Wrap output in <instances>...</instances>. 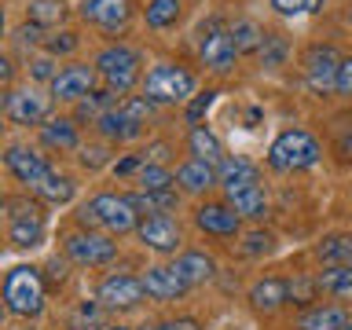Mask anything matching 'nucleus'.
<instances>
[{
    "instance_id": "obj_1",
    "label": "nucleus",
    "mask_w": 352,
    "mask_h": 330,
    "mask_svg": "<svg viewBox=\"0 0 352 330\" xmlns=\"http://www.w3.org/2000/svg\"><path fill=\"white\" fill-rule=\"evenodd\" d=\"M4 308L19 319H37L48 305V286H44V275L41 268L33 264H15L8 275H4Z\"/></svg>"
},
{
    "instance_id": "obj_2",
    "label": "nucleus",
    "mask_w": 352,
    "mask_h": 330,
    "mask_svg": "<svg viewBox=\"0 0 352 330\" xmlns=\"http://www.w3.org/2000/svg\"><path fill=\"white\" fill-rule=\"evenodd\" d=\"M140 213L132 209L129 195H92L88 202L77 209V224L81 228H103L107 235H125V231H136Z\"/></svg>"
},
{
    "instance_id": "obj_3",
    "label": "nucleus",
    "mask_w": 352,
    "mask_h": 330,
    "mask_svg": "<svg viewBox=\"0 0 352 330\" xmlns=\"http://www.w3.org/2000/svg\"><path fill=\"white\" fill-rule=\"evenodd\" d=\"M195 92V74L187 66L176 63H158L147 70V81H143V99L154 107H169V103H184Z\"/></svg>"
},
{
    "instance_id": "obj_4",
    "label": "nucleus",
    "mask_w": 352,
    "mask_h": 330,
    "mask_svg": "<svg viewBox=\"0 0 352 330\" xmlns=\"http://www.w3.org/2000/svg\"><path fill=\"white\" fill-rule=\"evenodd\" d=\"M319 162V143L305 129H286L268 147V165L275 173H301Z\"/></svg>"
},
{
    "instance_id": "obj_5",
    "label": "nucleus",
    "mask_w": 352,
    "mask_h": 330,
    "mask_svg": "<svg viewBox=\"0 0 352 330\" xmlns=\"http://www.w3.org/2000/svg\"><path fill=\"white\" fill-rule=\"evenodd\" d=\"M140 52L136 48H129V44H110V48H103L96 55V74L107 81L110 92H118V96H125L132 85L140 81Z\"/></svg>"
},
{
    "instance_id": "obj_6",
    "label": "nucleus",
    "mask_w": 352,
    "mask_h": 330,
    "mask_svg": "<svg viewBox=\"0 0 352 330\" xmlns=\"http://www.w3.org/2000/svg\"><path fill=\"white\" fill-rule=\"evenodd\" d=\"M63 253L66 261L81 264V268H99V264H110L118 257V242L107 235V231H74V235L63 239Z\"/></svg>"
},
{
    "instance_id": "obj_7",
    "label": "nucleus",
    "mask_w": 352,
    "mask_h": 330,
    "mask_svg": "<svg viewBox=\"0 0 352 330\" xmlns=\"http://www.w3.org/2000/svg\"><path fill=\"white\" fill-rule=\"evenodd\" d=\"M11 209V228H8V239H11V246L15 250H37L44 235H48V224H44V213H41V206H26L19 198V202H4Z\"/></svg>"
},
{
    "instance_id": "obj_8",
    "label": "nucleus",
    "mask_w": 352,
    "mask_h": 330,
    "mask_svg": "<svg viewBox=\"0 0 352 330\" xmlns=\"http://www.w3.org/2000/svg\"><path fill=\"white\" fill-rule=\"evenodd\" d=\"M143 283L136 279V275H129V272H114V275H107L103 283H99V290H96V301L107 308V312H129V308H140L143 305Z\"/></svg>"
},
{
    "instance_id": "obj_9",
    "label": "nucleus",
    "mask_w": 352,
    "mask_h": 330,
    "mask_svg": "<svg viewBox=\"0 0 352 330\" xmlns=\"http://www.w3.org/2000/svg\"><path fill=\"white\" fill-rule=\"evenodd\" d=\"M4 169L30 191L33 184H41L44 176L52 173V165H48V158H44L41 151L26 147V143H11V147L4 151Z\"/></svg>"
},
{
    "instance_id": "obj_10",
    "label": "nucleus",
    "mask_w": 352,
    "mask_h": 330,
    "mask_svg": "<svg viewBox=\"0 0 352 330\" xmlns=\"http://www.w3.org/2000/svg\"><path fill=\"white\" fill-rule=\"evenodd\" d=\"M88 92H96V66L70 63L52 77V99H59V103H77Z\"/></svg>"
},
{
    "instance_id": "obj_11",
    "label": "nucleus",
    "mask_w": 352,
    "mask_h": 330,
    "mask_svg": "<svg viewBox=\"0 0 352 330\" xmlns=\"http://www.w3.org/2000/svg\"><path fill=\"white\" fill-rule=\"evenodd\" d=\"M338 66H341V59L330 44H312V48L305 52V77L316 92L338 88Z\"/></svg>"
},
{
    "instance_id": "obj_12",
    "label": "nucleus",
    "mask_w": 352,
    "mask_h": 330,
    "mask_svg": "<svg viewBox=\"0 0 352 330\" xmlns=\"http://www.w3.org/2000/svg\"><path fill=\"white\" fill-rule=\"evenodd\" d=\"M198 55H202V63L209 70L217 74H228L231 66H235V44H231V33L220 30L217 22H209V30H202V44H198Z\"/></svg>"
},
{
    "instance_id": "obj_13",
    "label": "nucleus",
    "mask_w": 352,
    "mask_h": 330,
    "mask_svg": "<svg viewBox=\"0 0 352 330\" xmlns=\"http://www.w3.org/2000/svg\"><path fill=\"white\" fill-rule=\"evenodd\" d=\"M81 19L99 26L103 33H118V30H125L129 19H132V0H85Z\"/></svg>"
},
{
    "instance_id": "obj_14",
    "label": "nucleus",
    "mask_w": 352,
    "mask_h": 330,
    "mask_svg": "<svg viewBox=\"0 0 352 330\" xmlns=\"http://www.w3.org/2000/svg\"><path fill=\"white\" fill-rule=\"evenodd\" d=\"M48 110H52V96H44L41 88H30V85L11 92L8 99V118L15 125H41L48 118Z\"/></svg>"
},
{
    "instance_id": "obj_15",
    "label": "nucleus",
    "mask_w": 352,
    "mask_h": 330,
    "mask_svg": "<svg viewBox=\"0 0 352 330\" xmlns=\"http://www.w3.org/2000/svg\"><path fill=\"white\" fill-rule=\"evenodd\" d=\"M136 235L154 253H176L180 250V228L173 217H143L136 224Z\"/></svg>"
},
{
    "instance_id": "obj_16",
    "label": "nucleus",
    "mask_w": 352,
    "mask_h": 330,
    "mask_svg": "<svg viewBox=\"0 0 352 330\" xmlns=\"http://www.w3.org/2000/svg\"><path fill=\"white\" fill-rule=\"evenodd\" d=\"M140 283H143V294L154 297V301H176V297H184L191 290V286H187L173 268H165V264H151V268L140 275Z\"/></svg>"
},
{
    "instance_id": "obj_17",
    "label": "nucleus",
    "mask_w": 352,
    "mask_h": 330,
    "mask_svg": "<svg viewBox=\"0 0 352 330\" xmlns=\"http://www.w3.org/2000/svg\"><path fill=\"white\" fill-rule=\"evenodd\" d=\"M195 224H198V231H206V235H224V239L239 235V213L231 206H220V202L198 206Z\"/></svg>"
},
{
    "instance_id": "obj_18",
    "label": "nucleus",
    "mask_w": 352,
    "mask_h": 330,
    "mask_svg": "<svg viewBox=\"0 0 352 330\" xmlns=\"http://www.w3.org/2000/svg\"><path fill=\"white\" fill-rule=\"evenodd\" d=\"M228 206L239 213V220H264L268 217V195L261 184H242V187H228Z\"/></svg>"
},
{
    "instance_id": "obj_19",
    "label": "nucleus",
    "mask_w": 352,
    "mask_h": 330,
    "mask_svg": "<svg viewBox=\"0 0 352 330\" xmlns=\"http://www.w3.org/2000/svg\"><path fill=\"white\" fill-rule=\"evenodd\" d=\"M173 272L180 275L187 286H198V283H206V279H213V275H217V261L209 257V253H202V250H187V253L176 257Z\"/></svg>"
},
{
    "instance_id": "obj_20",
    "label": "nucleus",
    "mask_w": 352,
    "mask_h": 330,
    "mask_svg": "<svg viewBox=\"0 0 352 330\" xmlns=\"http://www.w3.org/2000/svg\"><path fill=\"white\" fill-rule=\"evenodd\" d=\"M176 184L184 187V191H191V195H202V191H209V187L217 184V169L213 165H206V162H184L180 169H176V176H173Z\"/></svg>"
},
{
    "instance_id": "obj_21",
    "label": "nucleus",
    "mask_w": 352,
    "mask_h": 330,
    "mask_svg": "<svg viewBox=\"0 0 352 330\" xmlns=\"http://www.w3.org/2000/svg\"><path fill=\"white\" fill-rule=\"evenodd\" d=\"M96 129L103 132L107 140H132V136H140V121H132L121 107L103 110V114L96 118Z\"/></svg>"
},
{
    "instance_id": "obj_22",
    "label": "nucleus",
    "mask_w": 352,
    "mask_h": 330,
    "mask_svg": "<svg viewBox=\"0 0 352 330\" xmlns=\"http://www.w3.org/2000/svg\"><path fill=\"white\" fill-rule=\"evenodd\" d=\"M345 327H349V316H345V308H338V305L308 308V312L297 319V330H345Z\"/></svg>"
},
{
    "instance_id": "obj_23",
    "label": "nucleus",
    "mask_w": 352,
    "mask_h": 330,
    "mask_svg": "<svg viewBox=\"0 0 352 330\" xmlns=\"http://www.w3.org/2000/svg\"><path fill=\"white\" fill-rule=\"evenodd\" d=\"M41 143L44 147H52V151H74L77 143V125H74V118H52L48 125H41Z\"/></svg>"
},
{
    "instance_id": "obj_24",
    "label": "nucleus",
    "mask_w": 352,
    "mask_h": 330,
    "mask_svg": "<svg viewBox=\"0 0 352 330\" xmlns=\"http://www.w3.org/2000/svg\"><path fill=\"white\" fill-rule=\"evenodd\" d=\"M217 184H224V191L228 187H242V184H261V169L246 158H224L217 169Z\"/></svg>"
},
{
    "instance_id": "obj_25",
    "label": "nucleus",
    "mask_w": 352,
    "mask_h": 330,
    "mask_svg": "<svg viewBox=\"0 0 352 330\" xmlns=\"http://www.w3.org/2000/svg\"><path fill=\"white\" fill-rule=\"evenodd\" d=\"M319 290L338 297V301H352V268L349 264H327V272L316 275Z\"/></svg>"
},
{
    "instance_id": "obj_26",
    "label": "nucleus",
    "mask_w": 352,
    "mask_h": 330,
    "mask_svg": "<svg viewBox=\"0 0 352 330\" xmlns=\"http://www.w3.org/2000/svg\"><path fill=\"white\" fill-rule=\"evenodd\" d=\"M30 191L37 195L41 202L63 206V202H70V198H74V191H77V187H74V180H70V176H63V173H55V169H52V173L44 176L41 184H33Z\"/></svg>"
},
{
    "instance_id": "obj_27",
    "label": "nucleus",
    "mask_w": 352,
    "mask_h": 330,
    "mask_svg": "<svg viewBox=\"0 0 352 330\" xmlns=\"http://www.w3.org/2000/svg\"><path fill=\"white\" fill-rule=\"evenodd\" d=\"M187 147H191V154H195L198 162H206V165H220V162H224V147H220V140L206 125H195L191 129Z\"/></svg>"
},
{
    "instance_id": "obj_28",
    "label": "nucleus",
    "mask_w": 352,
    "mask_h": 330,
    "mask_svg": "<svg viewBox=\"0 0 352 330\" xmlns=\"http://www.w3.org/2000/svg\"><path fill=\"white\" fill-rule=\"evenodd\" d=\"M129 202L143 217H169L176 209V195L173 191H140V195H129Z\"/></svg>"
},
{
    "instance_id": "obj_29",
    "label": "nucleus",
    "mask_w": 352,
    "mask_h": 330,
    "mask_svg": "<svg viewBox=\"0 0 352 330\" xmlns=\"http://www.w3.org/2000/svg\"><path fill=\"white\" fill-rule=\"evenodd\" d=\"M250 301H253V308H261V312H275V308L286 301V283L283 279H261V283H253Z\"/></svg>"
},
{
    "instance_id": "obj_30",
    "label": "nucleus",
    "mask_w": 352,
    "mask_h": 330,
    "mask_svg": "<svg viewBox=\"0 0 352 330\" xmlns=\"http://www.w3.org/2000/svg\"><path fill=\"white\" fill-rule=\"evenodd\" d=\"M180 0H147V8H143V19H147L151 30H169L176 26V19H180Z\"/></svg>"
},
{
    "instance_id": "obj_31",
    "label": "nucleus",
    "mask_w": 352,
    "mask_h": 330,
    "mask_svg": "<svg viewBox=\"0 0 352 330\" xmlns=\"http://www.w3.org/2000/svg\"><path fill=\"white\" fill-rule=\"evenodd\" d=\"M63 19H66L63 0H30V8H26V22H33V26H41V30L59 26Z\"/></svg>"
},
{
    "instance_id": "obj_32",
    "label": "nucleus",
    "mask_w": 352,
    "mask_h": 330,
    "mask_svg": "<svg viewBox=\"0 0 352 330\" xmlns=\"http://www.w3.org/2000/svg\"><path fill=\"white\" fill-rule=\"evenodd\" d=\"M316 253L323 264H349L352 268V235H330L319 242Z\"/></svg>"
},
{
    "instance_id": "obj_33",
    "label": "nucleus",
    "mask_w": 352,
    "mask_h": 330,
    "mask_svg": "<svg viewBox=\"0 0 352 330\" xmlns=\"http://www.w3.org/2000/svg\"><path fill=\"white\" fill-rule=\"evenodd\" d=\"M103 316L107 308L99 301H81L70 316V330H103Z\"/></svg>"
},
{
    "instance_id": "obj_34",
    "label": "nucleus",
    "mask_w": 352,
    "mask_h": 330,
    "mask_svg": "<svg viewBox=\"0 0 352 330\" xmlns=\"http://www.w3.org/2000/svg\"><path fill=\"white\" fill-rule=\"evenodd\" d=\"M136 176H140V187H143V191H169V184H176L173 173L165 169V165H158V162H143Z\"/></svg>"
},
{
    "instance_id": "obj_35",
    "label": "nucleus",
    "mask_w": 352,
    "mask_h": 330,
    "mask_svg": "<svg viewBox=\"0 0 352 330\" xmlns=\"http://www.w3.org/2000/svg\"><path fill=\"white\" fill-rule=\"evenodd\" d=\"M231 33V44H235V52H257L261 48V41H264V33H261V26L257 22H235V26L228 30Z\"/></svg>"
},
{
    "instance_id": "obj_36",
    "label": "nucleus",
    "mask_w": 352,
    "mask_h": 330,
    "mask_svg": "<svg viewBox=\"0 0 352 330\" xmlns=\"http://www.w3.org/2000/svg\"><path fill=\"white\" fill-rule=\"evenodd\" d=\"M316 290H319L316 279H305V275H297V279L286 283V301H294V305H312V301H316Z\"/></svg>"
},
{
    "instance_id": "obj_37",
    "label": "nucleus",
    "mask_w": 352,
    "mask_h": 330,
    "mask_svg": "<svg viewBox=\"0 0 352 330\" xmlns=\"http://www.w3.org/2000/svg\"><path fill=\"white\" fill-rule=\"evenodd\" d=\"M77 44H81V41H77V33L59 30V33H52V37H44V52L59 59V55H70V52L77 48Z\"/></svg>"
},
{
    "instance_id": "obj_38",
    "label": "nucleus",
    "mask_w": 352,
    "mask_h": 330,
    "mask_svg": "<svg viewBox=\"0 0 352 330\" xmlns=\"http://www.w3.org/2000/svg\"><path fill=\"white\" fill-rule=\"evenodd\" d=\"M261 59H264V66H279L283 59H286V41L283 37H275V33H264V41H261Z\"/></svg>"
},
{
    "instance_id": "obj_39",
    "label": "nucleus",
    "mask_w": 352,
    "mask_h": 330,
    "mask_svg": "<svg viewBox=\"0 0 352 330\" xmlns=\"http://www.w3.org/2000/svg\"><path fill=\"white\" fill-rule=\"evenodd\" d=\"M55 74H59V59H55V55L44 52V55H33V59H30V77H33V81H48L52 85Z\"/></svg>"
},
{
    "instance_id": "obj_40",
    "label": "nucleus",
    "mask_w": 352,
    "mask_h": 330,
    "mask_svg": "<svg viewBox=\"0 0 352 330\" xmlns=\"http://www.w3.org/2000/svg\"><path fill=\"white\" fill-rule=\"evenodd\" d=\"M272 8L279 15H312V11L323 8V0H272Z\"/></svg>"
},
{
    "instance_id": "obj_41",
    "label": "nucleus",
    "mask_w": 352,
    "mask_h": 330,
    "mask_svg": "<svg viewBox=\"0 0 352 330\" xmlns=\"http://www.w3.org/2000/svg\"><path fill=\"white\" fill-rule=\"evenodd\" d=\"M66 275H70V261L66 257H52L44 264V286H63Z\"/></svg>"
},
{
    "instance_id": "obj_42",
    "label": "nucleus",
    "mask_w": 352,
    "mask_h": 330,
    "mask_svg": "<svg viewBox=\"0 0 352 330\" xmlns=\"http://www.w3.org/2000/svg\"><path fill=\"white\" fill-rule=\"evenodd\" d=\"M272 246H275V239L268 235V231H253V235L246 239V246H242V250H246L250 257H257V253H268Z\"/></svg>"
},
{
    "instance_id": "obj_43",
    "label": "nucleus",
    "mask_w": 352,
    "mask_h": 330,
    "mask_svg": "<svg viewBox=\"0 0 352 330\" xmlns=\"http://www.w3.org/2000/svg\"><path fill=\"white\" fill-rule=\"evenodd\" d=\"M213 96H217V92H202L198 99H191V107H187V121H191V125H198V118H202L206 110L213 107Z\"/></svg>"
},
{
    "instance_id": "obj_44",
    "label": "nucleus",
    "mask_w": 352,
    "mask_h": 330,
    "mask_svg": "<svg viewBox=\"0 0 352 330\" xmlns=\"http://www.w3.org/2000/svg\"><path fill=\"white\" fill-rule=\"evenodd\" d=\"M338 92L352 99V55L341 59V66H338Z\"/></svg>"
},
{
    "instance_id": "obj_45",
    "label": "nucleus",
    "mask_w": 352,
    "mask_h": 330,
    "mask_svg": "<svg viewBox=\"0 0 352 330\" xmlns=\"http://www.w3.org/2000/svg\"><path fill=\"white\" fill-rule=\"evenodd\" d=\"M107 147H81V165L85 169H99V165L107 162Z\"/></svg>"
},
{
    "instance_id": "obj_46",
    "label": "nucleus",
    "mask_w": 352,
    "mask_h": 330,
    "mask_svg": "<svg viewBox=\"0 0 352 330\" xmlns=\"http://www.w3.org/2000/svg\"><path fill=\"white\" fill-rule=\"evenodd\" d=\"M15 41H19V44H44V30L33 26V22H26V26L15 30Z\"/></svg>"
},
{
    "instance_id": "obj_47",
    "label": "nucleus",
    "mask_w": 352,
    "mask_h": 330,
    "mask_svg": "<svg viewBox=\"0 0 352 330\" xmlns=\"http://www.w3.org/2000/svg\"><path fill=\"white\" fill-rule=\"evenodd\" d=\"M140 330H198V323L195 319H165V323H143Z\"/></svg>"
},
{
    "instance_id": "obj_48",
    "label": "nucleus",
    "mask_w": 352,
    "mask_h": 330,
    "mask_svg": "<svg viewBox=\"0 0 352 330\" xmlns=\"http://www.w3.org/2000/svg\"><path fill=\"white\" fill-rule=\"evenodd\" d=\"M140 165H143V158H136V154H129V158L114 162L110 169H114V176H132V173H140Z\"/></svg>"
},
{
    "instance_id": "obj_49",
    "label": "nucleus",
    "mask_w": 352,
    "mask_h": 330,
    "mask_svg": "<svg viewBox=\"0 0 352 330\" xmlns=\"http://www.w3.org/2000/svg\"><path fill=\"white\" fill-rule=\"evenodd\" d=\"M11 77H15V63H11L8 52H0V85H8Z\"/></svg>"
},
{
    "instance_id": "obj_50",
    "label": "nucleus",
    "mask_w": 352,
    "mask_h": 330,
    "mask_svg": "<svg viewBox=\"0 0 352 330\" xmlns=\"http://www.w3.org/2000/svg\"><path fill=\"white\" fill-rule=\"evenodd\" d=\"M8 99H11V92H4V85H0V110H8Z\"/></svg>"
},
{
    "instance_id": "obj_51",
    "label": "nucleus",
    "mask_w": 352,
    "mask_h": 330,
    "mask_svg": "<svg viewBox=\"0 0 352 330\" xmlns=\"http://www.w3.org/2000/svg\"><path fill=\"white\" fill-rule=\"evenodd\" d=\"M341 151H345V154H349V158H352V136H349L345 143H341Z\"/></svg>"
},
{
    "instance_id": "obj_52",
    "label": "nucleus",
    "mask_w": 352,
    "mask_h": 330,
    "mask_svg": "<svg viewBox=\"0 0 352 330\" xmlns=\"http://www.w3.org/2000/svg\"><path fill=\"white\" fill-rule=\"evenodd\" d=\"M4 316H8V308H4V305H0V323H4Z\"/></svg>"
},
{
    "instance_id": "obj_53",
    "label": "nucleus",
    "mask_w": 352,
    "mask_h": 330,
    "mask_svg": "<svg viewBox=\"0 0 352 330\" xmlns=\"http://www.w3.org/2000/svg\"><path fill=\"white\" fill-rule=\"evenodd\" d=\"M0 30H4V8H0Z\"/></svg>"
},
{
    "instance_id": "obj_54",
    "label": "nucleus",
    "mask_w": 352,
    "mask_h": 330,
    "mask_svg": "<svg viewBox=\"0 0 352 330\" xmlns=\"http://www.w3.org/2000/svg\"><path fill=\"white\" fill-rule=\"evenodd\" d=\"M103 330H129V327H103Z\"/></svg>"
},
{
    "instance_id": "obj_55",
    "label": "nucleus",
    "mask_w": 352,
    "mask_h": 330,
    "mask_svg": "<svg viewBox=\"0 0 352 330\" xmlns=\"http://www.w3.org/2000/svg\"><path fill=\"white\" fill-rule=\"evenodd\" d=\"M4 202H8V198H4V195H0V206H4Z\"/></svg>"
},
{
    "instance_id": "obj_56",
    "label": "nucleus",
    "mask_w": 352,
    "mask_h": 330,
    "mask_svg": "<svg viewBox=\"0 0 352 330\" xmlns=\"http://www.w3.org/2000/svg\"><path fill=\"white\" fill-rule=\"evenodd\" d=\"M26 330H41V327H26Z\"/></svg>"
},
{
    "instance_id": "obj_57",
    "label": "nucleus",
    "mask_w": 352,
    "mask_h": 330,
    "mask_svg": "<svg viewBox=\"0 0 352 330\" xmlns=\"http://www.w3.org/2000/svg\"><path fill=\"white\" fill-rule=\"evenodd\" d=\"M349 19H352V8H349Z\"/></svg>"
},
{
    "instance_id": "obj_58",
    "label": "nucleus",
    "mask_w": 352,
    "mask_h": 330,
    "mask_svg": "<svg viewBox=\"0 0 352 330\" xmlns=\"http://www.w3.org/2000/svg\"><path fill=\"white\" fill-rule=\"evenodd\" d=\"M345 330H352V323H349V327H345Z\"/></svg>"
},
{
    "instance_id": "obj_59",
    "label": "nucleus",
    "mask_w": 352,
    "mask_h": 330,
    "mask_svg": "<svg viewBox=\"0 0 352 330\" xmlns=\"http://www.w3.org/2000/svg\"><path fill=\"white\" fill-rule=\"evenodd\" d=\"M0 129H4V125H0Z\"/></svg>"
}]
</instances>
